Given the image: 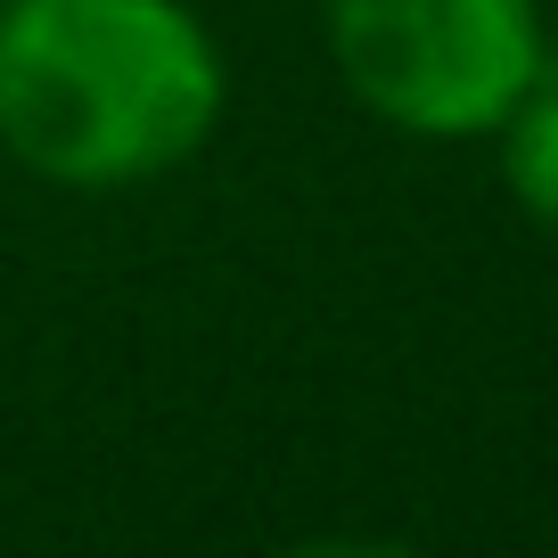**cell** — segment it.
Segmentation results:
<instances>
[{"instance_id": "1", "label": "cell", "mask_w": 558, "mask_h": 558, "mask_svg": "<svg viewBox=\"0 0 558 558\" xmlns=\"http://www.w3.org/2000/svg\"><path fill=\"white\" fill-rule=\"evenodd\" d=\"M222 116V58L181 0H17L0 17V140L66 190L173 173Z\"/></svg>"}, {"instance_id": "2", "label": "cell", "mask_w": 558, "mask_h": 558, "mask_svg": "<svg viewBox=\"0 0 558 558\" xmlns=\"http://www.w3.org/2000/svg\"><path fill=\"white\" fill-rule=\"evenodd\" d=\"M329 50L378 123L469 140L534 90L542 25L534 0H329Z\"/></svg>"}, {"instance_id": "3", "label": "cell", "mask_w": 558, "mask_h": 558, "mask_svg": "<svg viewBox=\"0 0 558 558\" xmlns=\"http://www.w3.org/2000/svg\"><path fill=\"white\" fill-rule=\"evenodd\" d=\"M509 148H501V181L542 230H558V90H525L509 107Z\"/></svg>"}]
</instances>
